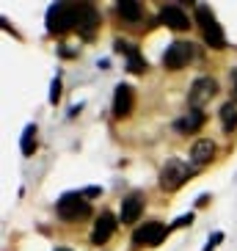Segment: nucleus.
<instances>
[{
    "mask_svg": "<svg viewBox=\"0 0 237 251\" xmlns=\"http://www.w3.org/2000/svg\"><path fill=\"white\" fill-rule=\"evenodd\" d=\"M193 14H196V23L201 25V33H204V45L213 47V50H223V47H226V36H223V28L218 25V20H215L213 8L204 6V3H199Z\"/></svg>",
    "mask_w": 237,
    "mask_h": 251,
    "instance_id": "obj_1",
    "label": "nucleus"
},
{
    "mask_svg": "<svg viewBox=\"0 0 237 251\" xmlns=\"http://www.w3.org/2000/svg\"><path fill=\"white\" fill-rule=\"evenodd\" d=\"M193 171H196V166H188L185 160L171 157V160H166L163 169H160V188H163V191H168V193L179 191V188H182V185L193 177Z\"/></svg>",
    "mask_w": 237,
    "mask_h": 251,
    "instance_id": "obj_2",
    "label": "nucleus"
},
{
    "mask_svg": "<svg viewBox=\"0 0 237 251\" xmlns=\"http://www.w3.org/2000/svg\"><path fill=\"white\" fill-rule=\"evenodd\" d=\"M55 213H58L61 221H77V218H89L91 215V204L86 201L80 191L74 193H64L55 204Z\"/></svg>",
    "mask_w": 237,
    "mask_h": 251,
    "instance_id": "obj_3",
    "label": "nucleus"
},
{
    "mask_svg": "<svg viewBox=\"0 0 237 251\" xmlns=\"http://www.w3.org/2000/svg\"><path fill=\"white\" fill-rule=\"evenodd\" d=\"M72 14H74V30L83 39L94 36L96 25H99V11L94 3H72Z\"/></svg>",
    "mask_w": 237,
    "mask_h": 251,
    "instance_id": "obj_4",
    "label": "nucleus"
},
{
    "mask_svg": "<svg viewBox=\"0 0 237 251\" xmlns=\"http://www.w3.org/2000/svg\"><path fill=\"white\" fill-rule=\"evenodd\" d=\"M166 235H168V226L166 224L146 221L133 232V246L135 249H155V246H160L166 240Z\"/></svg>",
    "mask_w": 237,
    "mask_h": 251,
    "instance_id": "obj_5",
    "label": "nucleus"
},
{
    "mask_svg": "<svg viewBox=\"0 0 237 251\" xmlns=\"http://www.w3.org/2000/svg\"><path fill=\"white\" fill-rule=\"evenodd\" d=\"M215 94H218V80L210 77V75H201V77L193 80L190 91H188V105H190L193 111H201Z\"/></svg>",
    "mask_w": 237,
    "mask_h": 251,
    "instance_id": "obj_6",
    "label": "nucleus"
},
{
    "mask_svg": "<svg viewBox=\"0 0 237 251\" xmlns=\"http://www.w3.org/2000/svg\"><path fill=\"white\" fill-rule=\"evenodd\" d=\"M72 28H74L72 3H52L47 8V30L50 33H67Z\"/></svg>",
    "mask_w": 237,
    "mask_h": 251,
    "instance_id": "obj_7",
    "label": "nucleus"
},
{
    "mask_svg": "<svg viewBox=\"0 0 237 251\" xmlns=\"http://www.w3.org/2000/svg\"><path fill=\"white\" fill-rule=\"evenodd\" d=\"M190 61H193V45L190 42H171L168 50L163 52V67L171 69V72L188 67Z\"/></svg>",
    "mask_w": 237,
    "mask_h": 251,
    "instance_id": "obj_8",
    "label": "nucleus"
},
{
    "mask_svg": "<svg viewBox=\"0 0 237 251\" xmlns=\"http://www.w3.org/2000/svg\"><path fill=\"white\" fill-rule=\"evenodd\" d=\"M143 213V193L133 191L127 199H121V213H118V224L121 226H133V224H138V218H141Z\"/></svg>",
    "mask_w": 237,
    "mask_h": 251,
    "instance_id": "obj_9",
    "label": "nucleus"
},
{
    "mask_svg": "<svg viewBox=\"0 0 237 251\" xmlns=\"http://www.w3.org/2000/svg\"><path fill=\"white\" fill-rule=\"evenodd\" d=\"M116 215L108 213V210H102V213L96 215V221H94V229H91V243L94 246H102L108 243L113 237V232H116Z\"/></svg>",
    "mask_w": 237,
    "mask_h": 251,
    "instance_id": "obj_10",
    "label": "nucleus"
},
{
    "mask_svg": "<svg viewBox=\"0 0 237 251\" xmlns=\"http://www.w3.org/2000/svg\"><path fill=\"white\" fill-rule=\"evenodd\" d=\"M133 108H135V91H133V86L118 83L116 91H113V113H116L118 119H127L130 113H133Z\"/></svg>",
    "mask_w": 237,
    "mask_h": 251,
    "instance_id": "obj_11",
    "label": "nucleus"
},
{
    "mask_svg": "<svg viewBox=\"0 0 237 251\" xmlns=\"http://www.w3.org/2000/svg\"><path fill=\"white\" fill-rule=\"evenodd\" d=\"M204 122H207V113H204V111H193V108H190L182 119L174 122V130L182 133V135H193V133H199L201 127H204Z\"/></svg>",
    "mask_w": 237,
    "mask_h": 251,
    "instance_id": "obj_12",
    "label": "nucleus"
},
{
    "mask_svg": "<svg viewBox=\"0 0 237 251\" xmlns=\"http://www.w3.org/2000/svg\"><path fill=\"white\" fill-rule=\"evenodd\" d=\"M160 23L171 30H188L190 28V20H188V14L179 6H163L160 8Z\"/></svg>",
    "mask_w": 237,
    "mask_h": 251,
    "instance_id": "obj_13",
    "label": "nucleus"
},
{
    "mask_svg": "<svg viewBox=\"0 0 237 251\" xmlns=\"http://www.w3.org/2000/svg\"><path fill=\"white\" fill-rule=\"evenodd\" d=\"M215 157V144L210 138H199L196 144H193L190 149V163L199 169V166H207V163H213Z\"/></svg>",
    "mask_w": 237,
    "mask_h": 251,
    "instance_id": "obj_14",
    "label": "nucleus"
},
{
    "mask_svg": "<svg viewBox=\"0 0 237 251\" xmlns=\"http://www.w3.org/2000/svg\"><path fill=\"white\" fill-rule=\"evenodd\" d=\"M218 116H221V127L223 133H235L237 130V102H223L221 111H218Z\"/></svg>",
    "mask_w": 237,
    "mask_h": 251,
    "instance_id": "obj_15",
    "label": "nucleus"
},
{
    "mask_svg": "<svg viewBox=\"0 0 237 251\" xmlns=\"http://www.w3.org/2000/svg\"><path fill=\"white\" fill-rule=\"evenodd\" d=\"M116 11L124 17L127 23H138V20H141V14H143V6H141V3H135V0H118Z\"/></svg>",
    "mask_w": 237,
    "mask_h": 251,
    "instance_id": "obj_16",
    "label": "nucleus"
},
{
    "mask_svg": "<svg viewBox=\"0 0 237 251\" xmlns=\"http://www.w3.org/2000/svg\"><path fill=\"white\" fill-rule=\"evenodd\" d=\"M20 152H23L25 157H30L36 152V125H25L23 138H20Z\"/></svg>",
    "mask_w": 237,
    "mask_h": 251,
    "instance_id": "obj_17",
    "label": "nucleus"
},
{
    "mask_svg": "<svg viewBox=\"0 0 237 251\" xmlns=\"http://www.w3.org/2000/svg\"><path fill=\"white\" fill-rule=\"evenodd\" d=\"M127 69H130V72H135V75L146 72V58H143V55H141L138 50L130 52V55H127Z\"/></svg>",
    "mask_w": 237,
    "mask_h": 251,
    "instance_id": "obj_18",
    "label": "nucleus"
},
{
    "mask_svg": "<svg viewBox=\"0 0 237 251\" xmlns=\"http://www.w3.org/2000/svg\"><path fill=\"white\" fill-rule=\"evenodd\" d=\"M58 100H61V77L55 75V77H52V83H50V102L58 105Z\"/></svg>",
    "mask_w": 237,
    "mask_h": 251,
    "instance_id": "obj_19",
    "label": "nucleus"
},
{
    "mask_svg": "<svg viewBox=\"0 0 237 251\" xmlns=\"http://www.w3.org/2000/svg\"><path fill=\"white\" fill-rule=\"evenodd\" d=\"M221 243H223V232H213V235L207 237V246H204L201 251H215Z\"/></svg>",
    "mask_w": 237,
    "mask_h": 251,
    "instance_id": "obj_20",
    "label": "nucleus"
},
{
    "mask_svg": "<svg viewBox=\"0 0 237 251\" xmlns=\"http://www.w3.org/2000/svg\"><path fill=\"white\" fill-rule=\"evenodd\" d=\"M190 224H193V213H188V215H179V218L171 224V226H174V229H182V226H190Z\"/></svg>",
    "mask_w": 237,
    "mask_h": 251,
    "instance_id": "obj_21",
    "label": "nucleus"
},
{
    "mask_svg": "<svg viewBox=\"0 0 237 251\" xmlns=\"http://www.w3.org/2000/svg\"><path fill=\"white\" fill-rule=\"evenodd\" d=\"M80 193L86 199H96V196H102V188H99V185H91V188H83Z\"/></svg>",
    "mask_w": 237,
    "mask_h": 251,
    "instance_id": "obj_22",
    "label": "nucleus"
},
{
    "mask_svg": "<svg viewBox=\"0 0 237 251\" xmlns=\"http://www.w3.org/2000/svg\"><path fill=\"white\" fill-rule=\"evenodd\" d=\"M232 97H235V102H237V69H232Z\"/></svg>",
    "mask_w": 237,
    "mask_h": 251,
    "instance_id": "obj_23",
    "label": "nucleus"
},
{
    "mask_svg": "<svg viewBox=\"0 0 237 251\" xmlns=\"http://www.w3.org/2000/svg\"><path fill=\"white\" fill-rule=\"evenodd\" d=\"M204 204H210V193H201L199 199H196V207H204Z\"/></svg>",
    "mask_w": 237,
    "mask_h": 251,
    "instance_id": "obj_24",
    "label": "nucleus"
},
{
    "mask_svg": "<svg viewBox=\"0 0 237 251\" xmlns=\"http://www.w3.org/2000/svg\"><path fill=\"white\" fill-rule=\"evenodd\" d=\"M83 111V102H77V105H74V108H72V111H69V113H72V116H77V113H80Z\"/></svg>",
    "mask_w": 237,
    "mask_h": 251,
    "instance_id": "obj_25",
    "label": "nucleus"
},
{
    "mask_svg": "<svg viewBox=\"0 0 237 251\" xmlns=\"http://www.w3.org/2000/svg\"><path fill=\"white\" fill-rule=\"evenodd\" d=\"M55 251H72V249H67V246H61V249H55Z\"/></svg>",
    "mask_w": 237,
    "mask_h": 251,
    "instance_id": "obj_26",
    "label": "nucleus"
}]
</instances>
